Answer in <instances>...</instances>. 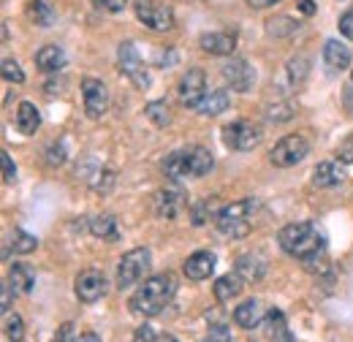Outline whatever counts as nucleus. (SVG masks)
Listing matches in <instances>:
<instances>
[{
    "label": "nucleus",
    "instance_id": "nucleus-25",
    "mask_svg": "<svg viewBox=\"0 0 353 342\" xmlns=\"http://www.w3.org/2000/svg\"><path fill=\"white\" fill-rule=\"evenodd\" d=\"M242 288H245V280L234 272H228V274H223V277H218V283H215V299L221 301V304H228L231 299H236L239 294H242Z\"/></svg>",
    "mask_w": 353,
    "mask_h": 342
},
{
    "label": "nucleus",
    "instance_id": "nucleus-5",
    "mask_svg": "<svg viewBox=\"0 0 353 342\" xmlns=\"http://www.w3.org/2000/svg\"><path fill=\"white\" fill-rule=\"evenodd\" d=\"M307 155H310L307 139H305L302 133H288V136H283V139L272 147L269 161H272V166H277V169H291V166L302 163Z\"/></svg>",
    "mask_w": 353,
    "mask_h": 342
},
{
    "label": "nucleus",
    "instance_id": "nucleus-12",
    "mask_svg": "<svg viewBox=\"0 0 353 342\" xmlns=\"http://www.w3.org/2000/svg\"><path fill=\"white\" fill-rule=\"evenodd\" d=\"M185 207H188V193L179 182H172L155 193V214L163 220H174Z\"/></svg>",
    "mask_w": 353,
    "mask_h": 342
},
{
    "label": "nucleus",
    "instance_id": "nucleus-46",
    "mask_svg": "<svg viewBox=\"0 0 353 342\" xmlns=\"http://www.w3.org/2000/svg\"><path fill=\"white\" fill-rule=\"evenodd\" d=\"M250 8H269V6H274V3H280V0H245Z\"/></svg>",
    "mask_w": 353,
    "mask_h": 342
},
{
    "label": "nucleus",
    "instance_id": "nucleus-42",
    "mask_svg": "<svg viewBox=\"0 0 353 342\" xmlns=\"http://www.w3.org/2000/svg\"><path fill=\"white\" fill-rule=\"evenodd\" d=\"M337 161H340V163H353V136H348V139L337 147Z\"/></svg>",
    "mask_w": 353,
    "mask_h": 342
},
{
    "label": "nucleus",
    "instance_id": "nucleus-47",
    "mask_svg": "<svg viewBox=\"0 0 353 342\" xmlns=\"http://www.w3.org/2000/svg\"><path fill=\"white\" fill-rule=\"evenodd\" d=\"M11 285H3V312H8V307H11Z\"/></svg>",
    "mask_w": 353,
    "mask_h": 342
},
{
    "label": "nucleus",
    "instance_id": "nucleus-34",
    "mask_svg": "<svg viewBox=\"0 0 353 342\" xmlns=\"http://www.w3.org/2000/svg\"><path fill=\"white\" fill-rule=\"evenodd\" d=\"M11 248H14V253H19V256H28V253H33V250L39 248V239H36L33 234H28V231H14Z\"/></svg>",
    "mask_w": 353,
    "mask_h": 342
},
{
    "label": "nucleus",
    "instance_id": "nucleus-17",
    "mask_svg": "<svg viewBox=\"0 0 353 342\" xmlns=\"http://www.w3.org/2000/svg\"><path fill=\"white\" fill-rule=\"evenodd\" d=\"M264 321H266V312L259 299L242 301V304L234 310V323H236L239 329H248V332H250V329H259Z\"/></svg>",
    "mask_w": 353,
    "mask_h": 342
},
{
    "label": "nucleus",
    "instance_id": "nucleus-3",
    "mask_svg": "<svg viewBox=\"0 0 353 342\" xmlns=\"http://www.w3.org/2000/svg\"><path fill=\"white\" fill-rule=\"evenodd\" d=\"M212 166H215L212 152L207 147H201V144H190V147L174 150L163 161V174L172 182H182V179H199V177L210 174Z\"/></svg>",
    "mask_w": 353,
    "mask_h": 342
},
{
    "label": "nucleus",
    "instance_id": "nucleus-30",
    "mask_svg": "<svg viewBox=\"0 0 353 342\" xmlns=\"http://www.w3.org/2000/svg\"><path fill=\"white\" fill-rule=\"evenodd\" d=\"M28 14H30V19H33L39 28H52L54 19H57V14H54V8H52L49 0H33V3L28 6Z\"/></svg>",
    "mask_w": 353,
    "mask_h": 342
},
{
    "label": "nucleus",
    "instance_id": "nucleus-29",
    "mask_svg": "<svg viewBox=\"0 0 353 342\" xmlns=\"http://www.w3.org/2000/svg\"><path fill=\"white\" fill-rule=\"evenodd\" d=\"M285 77H288V82L294 90H299V87L305 85V79L310 77V57L307 54H294L288 63H285Z\"/></svg>",
    "mask_w": 353,
    "mask_h": 342
},
{
    "label": "nucleus",
    "instance_id": "nucleus-35",
    "mask_svg": "<svg viewBox=\"0 0 353 342\" xmlns=\"http://www.w3.org/2000/svg\"><path fill=\"white\" fill-rule=\"evenodd\" d=\"M215 210H212V204L210 201H199V204H193V210H190V223L193 225H204L210 217L215 220Z\"/></svg>",
    "mask_w": 353,
    "mask_h": 342
},
{
    "label": "nucleus",
    "instance_id": "nucleus-37",
    "mask_svg": "<svg viewBox=\"0 0 353 342\" xmlns=\"http://www.w3.org/2000/svg\"><path fill=\"white\" fill-rule=\"evenodd\" d=\"M204 342H231V329H228V326H223V323H215V326H210V329H207Z\"/></svg>",
    "mask_w": 353,
    "mask_h": 342
},
{
    "label": "nucleus",
    "instance_id": "nucleus-13",
    "mask_svg": "<svg viewBox=\"0 0 353 342\" xmlns=\"http://www.w3.org/2000/svg\"><path fill=\"white\" fill-rule=\"evenodd\" d=\"M223 79H225V85L231 87V90H236V92H250L253 85H256V71H253V66L248 63V60H242V57H231L225 66H223Z\"/></svg>",
    "mask_w": 353,
    "mask_h": 342
},
{
    "label": "nucleus",
    "instance_id": "nucleus-21",
    "mask_svg": "<svg viewBox=\"0 0 353 342\" xmlns=\"http://www.w3.org/2000/svg\"><path fill=\"white\" fill-rule=\"evenodd\" d=\"M36 66H39V71H44V74H57V71H63V66H65V52H63V46H57V43L41 46V49L36 52Z\"/></svg>",
    "mask_w": 353,
    "mask_h": 342
},
{
    "label": "nucleus",
    "instance_id": "nucleus-33",
    "mask_svg": "<svg viewBox=\"0 0 353 342\" xmlns=\"http://www.w3.org/2000/svg\"><path fill=\"white\" fill-rule=\"evenodd\" d=\"M294 114H296V106L288 103V101H277V103L266 106V117H269L272 123H288Z\"/></svg>",
    "mask_w": 353,
    "mask_h": 342
},
{
    "label": "nucleus",
    "instance_id": "nucleus-40",
    "mask_svg": "<svg viewBox=\"0 0 353 342\" xmlns=\"http://www.w3.org/2000/svg\"><path fill=\"white\" fill-rule=\"evenodd\" d=\"M337 28H340V33L348 39V41H353V8H348L343 17H340V22H337Z\"/></svg>",
    "mask_w": 353,
    "mask_h": 342
},
{
    "label": "nucleus",
    "instance_id": "nucleus-28",
    "mask_svg": "<svg viewBox=\"0 0 353 342\" xmlns=\"http://www.w3.org/2000/svg\"><path fill=\"white\" fill-rule=\"evenodd\" d=\"M294 33H299V22L288 14H277L272 19H266V36L269 39H291Z\"/></svg>",
    "mask_w": 353,
    "mask_h": 342
},
{
    "label": "nucleus",
    "instance_id": "nucleus-11",
    "mask_svg": "<svg viewBox=\"0 0 353 342\" xmlns=\"http://www.w3.org/2000/svg\"><path fill=\"white\" fill-rule=\"evenodd\" d=\"M82 101H85V112L90 120H101L109 112V87L101 79L85 77L82 79Z\"/></svg>",
    "mask_w": 353,
    "mask_h": 342
},
{
    "label": "nucleus",
    "instance_id": "nucleus-14",
    "mask_svg": "<svg viewBox=\"0 0 353 342\" xmlns=\"http://www.w3.org/2000/svg\"><path fill=\"white\" fill-rule=\"evenodd\" d=\"M106 285L109 283H106L103 272L88 269V272H82L77 277V296H79V301H85V304H92V301H98L106 294Z\"/></svg>",
    "mask_w": 353,
    "mask_h": 342
},
{
    "label": "nucleus",
    "instance_id": "nucleus-23",
    "mask_svg": "<svg viewBox=\"0 0 353 342\" xmlns=\"http://www.w3.org/2000/svg\"><path fill=\"white\" fill-rule=\"evenodd\" d=\"M17 128H19L22 136H33L36 130L41 128V112H39L36 103H30V101L19 103V109H17Z\"/></svg>",
    "mask_w": 353,
    "mask_h": 342
},
{
    "label": "nucleus",
    "instance_id": "nucleus-43",
    "mask_svg": "<svg viewBox=\"0 0 353 342\" xmlns=\"http://www.w3.org/2000/svg\"><path fill=\"white\" fill-rule=\"evenodd\" d=\"M95 6L109 11V14H117V11H123L128 6V0H95Z\"/></svg>",
    "mask_w": 353,
    "mask_h": 342
},
{
    "label": "nucleus",
    "instance_id": "nucleus-18",
    "mask_svg": "<svg viewBox=\"0 0 353 342\" xmlns=\"http://www.w3.org/2000/svg\"><path fill=\"white\" fill-rule=\"evenodd\" d=\"M323 63L332 71H345V68H351L353 63L351 49L343 41H337V39H329V41L323 43Z\"/></svg>",
    "mask_w": 353,
    "mask_h": 342
},
{
    "label": "nucleus",
    "instance_id": "nucleus-15",
    "mask_svg": "<svg viewBox=\"0 0 353 342\" xmlns=\"http://www.w3.org/2000/svg\"><path fill=\"white\" fill-rule=\"evenodd\" d=\"M234 269H236V274H239L245 283H259V280H264L266 269H269V261H266L264 253L250 250V253H242V256L236 258Z\"/></svg>",
    "mask_w": 353,
    "mask_h": 342
},
{
    "label": "nucleus",
    "instance_id": "nucleus-50",
    "mask_svg": "<svg viewBox=\"0 0 353 342\" xmlns=\"http://www.w3.org/2000/svg\"><path fill=\"white\" fill-rule=\"evenodd\" d=\"M351 82H353V68H351Z\"/></svg>",
    "mask_w": 353,
    "mask_h": 342
},
{
    "label": "nucleus",
    "instance_id": "nucleus-49",
    "mask_svg": "<svg viewBox=\"0 0 353 342\" xmlns=\"http://www.w3.org/2000/svg\"><path fill=\"white\" fill-rule=\"evenodd\" d=\"M158 342H179V340H176V337H172V334H163Z\"/></svg>",
    "mask_w": 353,
    "mask_h": 342
},
{
    "label": "nucleus",
    "instance_id": "nucleus-19",
    "mask_svg": "<svg viewBox=\"0 0 353 342\" xmlns=\"http://www.w3.org/2000/svg\"><path fill=\"white\" fill-rule=\"evenodd\" d=\"M199 46H201L207 54L228 57V54L236 49V36H234V33H204V36L199 39Z\"/></svg>",
    "mask_w": 353,
    "mask_h": 342
},
{
    "label": "nucleus",
    "instance_id": "nucleus-8",
    "mask_svg": "<svg viewBox=\"0 0 353 342\" xmlns=\"http://www.w3.org/2000/svg\"><path fill=\"white\" fill-rule=\"evenodd\" d=\"M259 141H261V128L248 120H236L223 128V144L234 152H250L259 147Z\"/></svg>",
    "mask_w": 353,
    "mask_h": 342
},
{
    "label": "nucleus",
    "instance_id": "nucleus-9",
    "mask_svg": "<svg viewBox=\"0 0 353 342\" xmlns=\"http://www.w3.org/2000/svg\"><path fill=\"white\" fill-rule=\"evenodd\" d=\"M117 66H120V74L128 77L133 85L139 90H147L150 87V74L139 57V49L133 41H123L117 46Z\"/></svg>",
    "mask_w": 353,
    "mask_h": 342
},
{
    "label": "nucleus",
    "instance_id": "nucleus-41",
    "mask_svg": "<svg viewBox=\"0 0 353 342\" xmlns=\"http://www.w3.org/2000/svg\"><path fill=\"white\" fill-rule=\"evenodd\" d=\"M0 161H3V179L6 182H14L17 179V166H14V161H11V155L6 150L0 152Z\"/></svg>",
    "mask_w": 353,
    "mask_h": 342
},
{
    "label": "nucleus",
    "instance_id": "nucleus-6",
    "mask_svg": "<svg viewBox=\"0 0 353 342\" xmlns=\"http://www.w3.org/2000/svg\"><path fill=\"white\" fill-rule=\"evenodd\" d=\"M150 261H152V256L147 248H136L131 253H125L117 263V288L125 291V288L136 285L150 272Z\"/></svg>",
    "mask_w": 353,
    "mask_h": 342
},
{
    "label": "nucleus",
    "instance_id": "nucleus-48",
    "mask_svg": "<svg viewBox=\"0 0 353 342\" xmlns=\"http://www.w3.org/2000/svg\"><path fill=\"white\" fill-rule=\"evenodd\" d=\"M74 342H101V337H98V334H92V332H88V334H79Z\"/></svg>",
    "mask_w": 353,
    "mask_h": 342
},
{
    "label": "nucleus",
    "instance_id": "nucleus-38",
    "mask_svg": "<svg viewBox=\"0 0 353 342\" xmlns=\"http://www.w3.org/2000/svg\"><path fill=\"white\" fill-rule=\"evenodd\" d=\"M65 161V144L60 141V144H52L49 150H46V163L49 166H60Z\"/></svg>",
    "mask_w": 353,
    "mask_h": 342
},
{
    "label": "nucleus",
    "instance_id": "nucleus-2",
    "mask_svg": "<svg viewBox=\"0 0 353 342\" xmlns=\"http://www.w3.org/2000/svg\"><path fill=\"white\" fill-rule=\"evenodd\" d=\"M174 294H176L174 274H169V272L152 274L150 280H144V285L136 288V294L131 296L128 307H131L133 315L152 318V315L163 312V307H169V301L174 299Z\"/></svg>",
    "mask_w": 353,
    "mask_h": 342
},
{
    "label": "nucleus",
    "instance_id": "nucleus-24",
    "mask_svg": "<svg viewBox=\"0 0 353 342\" xmlns=\"http://www.w3.org/2000/svg\"><path fill=\"white\" fill-rule=\"evenodd\" d=\"M8 285L14 288V294H30L36 288V272L28 263H14L8 272Z\"/></svg>",
    "mask_w": 353,
    "mask_h": 342
},
{
    "label": "nucleus",
    "instance_id": "nucleus-26",
    "mask_svg": "<svg viewBox=\"0 0 353 342\" xmlns=\"http://www.w3.org/2000/svg\"><path fill=\"white\" fill-rule=\"evenodd\" d=\"M90 234L98 237V239H106V242H117L120 239V231H117V217L109 212L95 214L90 220Z\"/></svg>",
    "mask_w": 353,
    "mask_h": 342
},
{
    "label": "nucleus",
    "instance_id": "nucleus-1",
    "mask_svg": "<svg viewBox=\"0 0 353 342\" xmlns=\"http://www.w3.org/2000/svg\"><path fill=\"white\" fill-rule=\"evenodd\" d=\"M280 248L291 258H299L307 272L326 269V239L315 223H291L277 234Z\"/></svg>",
    "mask_w": 353,
    "mask_h": 342
},
{
    "label": "nucleus",
    "instance_id": "nucleus-16",
    "mask_svg": "<svg viewBox=\"0 0 353 342\" xmlns=\"http://www.w3.org/2000/svg\"><path fill=\"white\" fill-rule=\"evenodd\" d=\"M215 263H218V258L215 253H210V250H199V253H193V256H188V261L182 263V272H185V277L188 280H207L212 272H215Z\"/></svg>",
    "mask_w": 353,
    "mask_h": 342
},
{
    "label": "nucleus",
    "instance_id": "nucleus-27",
    "mask_svg": "<svg viewBox=\"0 0 353 342\" xmlns=\"http://www.w3.org/2000/svg\"><path fill=\"white\" fill-rule=\"evenodd\" d=\"M266 326H269V340L272 342H296L294 334H291V329H288V323H285L283 310L272 307V310L266 312Z\"/></svg>",
    "mask_w": 353,
    "mask_h": 342
},
{
    "label": "nucleus",
    "instance_id": "nucleus-20",
    "mask_svg": "<svg viewBox=\"0 0 353 342\" xmlns=\"http://www.w3.org/2000/svg\"><path fill=\"white\" fill-rule=\"evenodd\" d=\"M228 106H231L228 90H207V95L199 101L196 112L204 114V117H218L223 112H228Z\"/></svg>",
    "mask_w": 353,
    "mask_h": 342
},
{
    "label": "nucleus",
    "instance_id": "nucleus-36",
    "mask_svg": "<svg viewBox=\"0 0 353 342\" xmlns=\"http://www.w3.org/2000/svg\"><path fill=\"white\" fill-rule=\"evenodd\" d=\"M0 74H3V79H6V82H11V85H22V82H25V71L19 68V63H17V60H3Z\"/></svg>",
    "mask_w": 353,
    "mask_h": 342
},
{
    "label": "nucleus",
    "instance_id": "nucleus-45",
    "mask_svg": "<svg viewBox=\"0 0 353 342\" xmlns=\"http://www.w3.org/2000/svg\"><path fill=\"white\" fill-rule=\"evenodd\" d=\"M296 8H299L305 17H312V14L318 11V6H315L312 0H296Z\"/></svg>",
    "mask_w": 353,
    "mask_h": 342
},
{
    "label": "nucleus",
    "instance_id": "nucleus-7",
    "mask_svg": "<svg viewBox=\"0 0 353 342\" xmlns=\"http://www.w3.org/2000/svg\"><path fill=\"white\" fill-rule=\"evenodd\" d=\"M133 11H136V19L155 33H166L174 28V11L158 0H136Z\"/></svg>",
    "mask_w": 353,
    "mask_h": 342
},
{
    "label": "nucleus",
    "instance_id": "nucleus-22",
    "mask_svg": "<svg viewBox=\"0 0 353 342\" xmlns=\"http://www.w3.org/2000/svg\"><path fill=\"white\" fill-rule=\"evenodd\" d=\"M343 179H345V171L334 161H323L312 169V185L315 188H337Z\"/></svg>",
    "mask_w": 353,
    "mask_h": 342
},
{
    "label": "nucleus",
    "instance_id": "nucleus-32",
    "mask_svg": "<svg viewBox=\"0 0 353 342\" xmlns=\"http://www.w3.org/2000/svg\"><path fill=\"white\" fill-rule=\"evenodd\" d=\"M3 329H6L8 342L25 340V321H22V315H17V312H6V318H3Z\"/></svg>",
    "mask_w": 353,
    "mask_h": 342
},
{
    "label": "nucleus",
    "instance_id": "nucleus-31",
    "mask_svg": "<svg viewBox=\"0 0 353 342\" xmlns=\"http://www.w3.org/2000/svg\"><path fill=\"white\" fill-rule=\"evenodd\" d=\"M144 114H147V120H150L152 125H158V128L172 125V109H169L166 101H150V103L144 106Z\"/></svg>",
    "mask_w": 353,
    "mask_h": 342
},
{
    "label": "nucleus",
    "instance_id": "nucleus-10",
    "mask_svg": "<svg viewBox=\"0 0 353 342\" xmlns=\"http://www.w3.org/2000/svg\"><path fill=\"white\" fill-rule=\"evenodd\" d=\"M207 90H210V87H207V74H204L201 68H188V71L182 74L179 85H176V98H179L182 106L196 109L199 101L207 95Z\"/></svg>",
    "mask_w": 353,
    "mask_h": 342
},
{
    "label": "nucleus",
    "instance_id": "nucleus-39",
    "mask_svg": "<svg viewBox=\"0 0 353 342\" xmlns=\"http://www.w3.org/2000/svg\"><path fill=\"white\" fill-rule=\"evenodd\" d=\"M161 337H158V332L150 326V323H144V326H139L136 329V334H133L131 342H158Z\"/></svg>",
    "mask_w": 353,
    "mask_h": 342
},
{
    "label": "nucleus",
    "instance_id": "nucleus-44",
    "mask_svg": "<svg viewBox=\"0 0 353 342\" xmlns=\"http://www.w3.org/2000/svg\"><path fill=\"white\" fill-rule=\"evenodd\" d=\"M77 337H74V323H63L60 329H57V337H54V342H74Z\"/></svg>",
    "mask_w": 353,
    "mask_h": 342
},
{
    "label": "nucleus",
    "instance_id": "nucleus-4",
    "mask_svg": "<svg viewBox=\"0 0 353 342\" xmlns=\"http://www.w3.org/2000/svg\"><path fill=\"white\" fill-rule=\"evenodd\" d=\"M256 210H259V201L256 199H242V201L225 204L215 214V225H218V231H221L223 237L242 239L253 228V212Z\"/></svg>",
    "mask_w": 353,
    "mask_h": 342
}]
</instances>
